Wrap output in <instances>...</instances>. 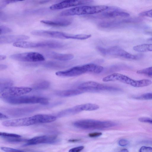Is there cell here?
<instances>
[{
    "label": "cell",
    "mask_w": 152,
    "mask_h": 152,
    "mask_svg": "<svg viewBox=\"0 0 152 152\" xmlns=\"http://www.w3.org/2000/svg\"><path fill=\"white\" fill-rule=\"evenodd\" d=\"M139 152H152V147L142 146L140 148Z\"/></svg>",
    "instance_id": "obj_33"
},
{
    "label": "cell",
    "mask_w": 152,
    "mask_h": 152,
    "mask_svg": "<svg viewBox=\"0 0 152 152\" xmlns=\"http://www.w3.org/2000/svg\"><path fill=\"white\" fill-rule=\"evenodd\" d=\"M70 18H60L53 20H42L40 22L44 24L53 26L64 27L70 25L72 23Z\"/></svg>",
    "instance_id": "obj_16"
},
{
    "label": "cell",
    "mask_w": 152,
    "mask_h": 152,
    "mask_svg": "<svg viewBox=\"0 0 152 152\" xmlns=\"http://www.w3.org/2000/svg\"><path fill=\"white\" fill-rule=\"evenodd\" d=\"M78 88L84 91H120V89L117 87L107 86L92 81L82 83L79 85Z\"/></svg>",
    "instance_id": "obj_8"
},
{
    "label": "cell",
    "mask_w": 152,
    "mask_h": 152,
    "mask_svg": "<svg viewBox=\"0 0 152 152\" xmlns=\"http://www.w3.org/2000/svg\"><path fill=\"white\" fill-rule=\"evenodd\" d=\"M139 15L140 16H146L152 18V9L140 13Z\"/></svg>",
    "instance_id": "obj_32"
},
{
    "label": "cell",
    "mask_w": 152,
    "mask_h": 152,
    "mask_svg": "<svg viewBox=\"0 0 152 152\" xmlns=\"http://www.w3.org/2000/svg\"><path fill=\"white\" fill-rule=\"evenodd\" d=\"M84 91L78 89H67L57 91L55 92V94L61 97H67L79 95L83 93Z\"/></svg>",
    "instance_id": "obj_19"
},
{
    "label": "cell",
    "mask_w": 152,
    "mask_h": 152,
    "mask_svg": "<svg viewBox=\"0 0 152 152\" xmlns=\"http://www.w3.org/2000/svg\"><path fill=\"white\" fill-rule=\"evenodd\" d=\"M49 120L48 115L37 114L28 117L4 121L2 124L7 127L29 126L38 124L48 123Z\"/></svg>",
    "instance_id": "obj_1"
},
{
    "label": "cell",
    "mask_w": 152,
    "mask_h": 152,
    "mask_svg": "<svg viewBox=\"0 0 152 152\" xmlns=\"http://www.w3.org/2000/svg\"><path fill=\"white\" fill-rule=\"evenodd\" d=\"M75 127L85 129H102L109 128L116 125V123L111 121H101L93 119H83L74 122Z\"/></svg>",
    "instance_id": "obj_3"
},
{
    "label": "cell",
    "mask_w": 152,
    "mask_h": 152,
    "mask_svg": "<svg viewBox=\"0 0 152 152\" xmlns=\"http://www.w3.org/2000/svg\"><path fill=\"white\" fill-rule=\"evenodd\" d=\"M12 31V29L7 26L4 25L0 26V33L1 35L10 33Z\"/></svg>",
    "instance_id": "obj_29"
},
{
    "label": "cell",
    "mask_w": 152,
    "mask_h": 152,
    "mask_svg": "<svg viewBox=\"0 0 152 152\" xmlns=\"http://www.w3.org/2000/svg\"><path fill=\"white\" fill-rule=\"evenodd\" d=\"M143 143L152 145V141L150 140H146Z\"/></svg>",
    "instance_id": "obj_42"
},
{
    "label": "cell",
    "mask_w": 152,
    "mask_h": 152,
    "mask_svg": "<svg viewBox=\"0 0 152 152\" xmlns=\"http://www.w3.org/2000/svg\"><path fill=\"white\" fill-rule=\"evenodd\" d=\"M0 136L3 138L7 137H20V135L13 133H10L4 132H0Z\"/></svg>",
    "instance_id": "obj_28"
},
{
    "label": "cell",
    "mask_w": 152,
    "mask_h": 152,
    "mask_svg": "<svg viewBox=\"0 0 152 152\" xmlns=\"http://www.w3.org/2000/svg\"><path fill=\"white\" fill-rule=\"evenodd\" d=\"M135 51L140 52L152 51V44H142L135 46L133 47Z\"/></svg>",
    "instance_id": "obj_22"
},
{
    "label": "cell",
    "mask_w": 152,
    "mask_h": 152,
    "mask_svg": "<svg viewBox=\"0 0 152 152\" xmlns=\"http://www.w3.org/2000/svg\"><path fill=\"white\" fill-rule=\"evenodd\" d=\"M102 134V133L100 132H94L89 133L88 136L91 137H95L100 136Z\"/></svg>",
    "instance_id": "obj_37"
},
{
    "label": "cell",
    "mask_w": 152,
    "mask_h": 152,
    "mask_svg": "<svg viewBox=\"0 0 152 152\" xmlns=\"http://www.w3.org/2000/svg\"><path fill=\"white\" fill-rule=\"evenodd\" d=\"M93 1L90 0H65L52 5L50 7L52 10H60L77 6L89 4Z\"/></svg>",
    "instance_id": "obj_12"
},
{
    "label": "cell",
    "mask_w": 152,
    "mask_h": 152,
    "mask_svg": "<svg viewBox=\"0 0 152 152\" xmlns=\"http://www.w3.org/2000/svg\"><path fill=\"white\" fill-rule=\"evenodd\" d=\"M138 120L142 122L148 123L152 124V119L147 117H141L138 119Z\"/></svg>",
    "instance_id": "obj_35"
},
{
    "label": "cell",
    "mask_w": 152,
    "mask_h": 152,
    "mask_svg": "<svg viewBox=\"0 0 152 152\" xmlns=\"http://www.w3.org/2000/svg\"><path fill=\"white\" fill-rule=\"evenodd\" d=\"M44 53L48 58L61 61H69L74 57V55L72 54L60 53L51 51H46Z\"/></svg>",
    "instance_id": "obj_17"
},
{
    "label": "cell",
    "mask_w": 152,
    "mask_h": 152,
    "mask_svg": "<svg viewBox=\"0 0 152 152\" xmlns=\"http://www.w3.org/2000/svg\"><path fill=\"white\" fill-rule=\"evenodd\" d=\"M1 149L4 152H25L22 150L6 147H1Z\"/></svg>",
    "instance_id": "obj_30"
},
{
    "label": "cell",
    "mask_w": 152,
    "mask_h": 152,
    "mask_svg": "<svg viewBox=\"0 0 152 152\" xmlns=\"http://www.w3.org/2000/svg\"><path fill=\"white\" fill-rule=\"evenodd\" d=\"M7 67V66L4 64H1L0 65V70H4Z\"/></svg>",
    "instance_id": "obj_39"
},
{
    "label": "cell",
    "mask_w": 152,
    "mask_h": 152,
    "mask_svg": "<svg viewBox=\"0 0 152 152\" xmlns=\"http://www.w3.org/2000/svg\"><path fill=\"white\" fill-rule=\"evenodd\" d=\"M49 82L47 81H42L37 83L33 86V88L35 90H43L47 89L50 86Z\"/></svg>",
    "instance_id": "obj_24"
},
{
    "label": "cell",
    "mask_w": 152,
    "mask_h": 152,
    "mask_svg": "<svg viewBox=\"0 0 152 152\" xmlns=\"http://www.w3.org/2000/svg\"><path fill=\"white\" fill-rule=\"evenodd\" d=\"M132 98L139 100H152V93H148L134 96Z\"/></svg>",
    "instance_id": "obj_26"
},
{
    "label": "cell",
    "mask_w": 152,
    "mask_h": 152,
    "mask_svg": "<svg viewBox=\"0 0 152 152\" xmlns=\"http://www.w3.org/2000/svg\"><path fill=\"white\" fill-rule=\"evenodd\" d=\"M119 152H129V151L126 149L124 148L121 149Z\"/></svg>",
    "instance_id": "obj_43"
},
{
    "label": "cell",
    "mask_w": 152,
    "mask_h": 152,
    "mask_svg": "<svg viewBox=\"0 0 152 152\" xmlns=\"http://www.w3.org/2000/svg\"><path fill=\"white\" fill-rule=\"evenodd\" d=\"M6 56L4 55H0V60H3L6 59Z\"/></svg>",
    "instance_id": "obj_41"
},
{
    "label": "cell",
    "mask_w": 152,
    "mask_h": 152,
    "mask_svg": "<svg viewBox=\"0 0 152 152\" xmlns=\"http://www.w3.org/2000/svg\"><path fill=\"white\" fill-rule=\"evenodd\" d=\"M83 146L74 147L70 149L68 152H80L84 148Z\"/></svg>",
    "instance_id": "obj_34"
},
{
    "label": "cell",
    "mask_w": 152,
    "mask_h": 152,
    "mask_svg": "<svg viewBox=\"0 0 152 152\" xmlns=\"http://www.w3.org/2000/svg\"><path fill=\"white\" fill-rule=\"evenodd\" d=\"M5 102L11 104H40L47 105L49 102L45 97L35 96H20L15 97H4L1 98Z\"/></svg>",
    "instance_id": "obj_4"
},
{
    "label": "cell",
    "mask_w": 152,
    "mask_h": 152,
    "mask_svg": "<svg viewBox=\"0 0 152 152\" xmlns=\"http://www.w3.org/2000/svg\"><path fill=\"white\" fill-rule=\"evenodd\" d=\"M68 64L66 62L53 61H47L35 64L37 65H39L45 67L52 69L62 68L66 66Z\"/></svg>",
    "instance_id": "obj_20"
},
{
    "label": "cell",
    "mask_w": 152,
    "mask_h": 152,
    "mask_svg": "<svg viewBox=\"0 0 152 152\" xmlns=\"http://www.w3.org/2000/svg\"><path fill=\"white\" fill-rule=\"evenodd\" d=\"M109 7L105 5L84 6L77 7L64 10L60 13L63 16L94 14L101 13L106 10Z\"/></svg>",
    "instance_id": "obj_2"
},
{
    "label": "cell",
    "mask_w": 152,
    "mask_h": 152,
    "mask_svg": "<svg viewBox=\"0 0 152 152\" xmlns=\"http://www.w3.org/2000/svg\"><path fill=\"white\" fill-rule=\"evenodd\" d=\"M80 105H76L72 108L66 109L57 113L56 117H61L70 115L77 114L82 111Z\"/></svg>",
    "instance_id": "obj_21"
},
{
    "label": "cell",
    "mask_w": 152,
    "mask_h": 152,
    "mask_svg": "<svg viewBox=\"0 0 152 152\" xmlns=\"http://www.w3.org/2000/svg\"><path fill=\"white\" fill-rule=\"evenodd\" d=\"M32 88L28 87L11 86L0 91V98L21 96L30 92Z\"/></svg>",
    "instance_id": "obj_10"
},
{
    "label": "cell",
    "mask_w": 152,
    "mask_h": 152,
    "mask_svg": "<svg viewBox=\"0 0 152 152\" xmlns=\"http://www.w3.org/2000/svg\"><path fill=\"white\" fill-rule=\"evenodd\" d=\"M92 65L91 63L88 64L80 66L73 67L64 71L56 72V75L63 77H73L81 75L87 72H92Z\"/></svg>",
    "instance_id": "obj_7"
},
{
    "label": "cell",
    "mask_w": 152,
    "mask_h": 152,
    "mask_svg": "<svg viewBox=\"0 0 152 152\" xmlns=\"http://www.w3.org/2000/svg\"><path fill=\"white\" fill-rule=\"evenodd\" d=\"M150 40H152V38Z\"/></svg>",
    "instance_id": "obj_45"
},
{
    "label": "cell",
    "mask_w": 152,
    "mask_h": 152,
    "mask_svg": "<svg viewBox=\"0 0 152 152\" xmlns=\"http://www.w3.org/2000/svg\"><path fill=\"white\" fill-rule=\"evenodd\" d=\"M20 1L17 0H3L1 1L0 2V8L1 9L4 7L6 5L15 2H16L18 1Z\"/></svg>",
    "instance_id": "obj_31"
},
{
    "label": "cell",
    "mask_w": 152,
    "mask_h": 152,
    "mask_svg": "<svg viewBox=\"0 0 152 152\" xmlns=\"http://www.w3.org/2000/svg\"><path fill=\"white\" fill-rule=\"evenodd\" d=\"M96 49L101 54L105 56L120 57L130 59L137 58V56L129 53L117 46L106 48L98 46Z\"/></svg>",
    "instance_id": "obj_6"
},
{
    "label": "cell",
    "mask_w": 152,
    "mask_h": 152,
    "mask_svg": "<svg viewBox=\"0 0 152 152\" xmlns=\"http://www.w3.org/2000/svg\"><path fill=\"white\" fill-rule=\"evenodd\" d=\"M31 34L34 35L47 37L66 39L67 33L55 31L37 30L32 31Z\"/></svg>",
    "instance_id": "obj_14"
},
{
    "label": "cell",
    "mask_w": 152,
    "mask_h": 152,
    "mask_svg": "<svg viewBox=\"0 0 152 152\" xmlns=\"http://www.w3.org/2000/svg\"><path fill=\"white\" fill-rule=\"evenodd\" d=\"M80 139H70L69 140V141L71 142H75L79 141L80 140Z\"/></svg>",
    "instance_id": "obj_40"
},
{
    "label": "cell",
    "mask_w": 152,
    "mask_h": 152,
    "mask_svg": "<svg viewBox=\"0 0 152 152\" xmlns=\"http://www.w3.org/2000/svg\"><path fill=\"white\" fill-rule=\"evenodd\" d=\"M56 137L53 135H41L35 137L27 140L23 146L37 145L41 144H51L56 142Z\"/></svg>",
    "instance_id": "obj_13"
},
{
    "label": "cell",
    "mask_w": 152,
    "mask_h": 152,
    "mask_svg": "<svg viewBox=\"0 0 152 152\" xmlns=\"http://www.w3.org/2000/svg\"><path fill=\"white\" fill-rule=\"evenodd\" d=\"M0 118L1 120L7 119L8 118V116L4 114L0 113Z\"/></svg>",
    "instance_id": "obj_38"
},
{
    "label": "cell",
    "mask_w": 152,
    "mask_h": 152,
    "mask_svg": "<svg viewBox=\"0 0 152 152\" xmlns=\"http://www.w3.org/2000/svg\"><path fill=\"white\" fill-rule=\"evenodd\" d=\"M129 143V142L128 140L124 139H121L118 142L119 145L121 146H127Z\"/></svg>",
    "instance_id": "obj_36"
},
{
    "label": "cell",
    "mask_w": 152,
    "mask_h": 152,
    "mask_svg": "<svg viewBox=\"0 0 152 152\" xmlns=\"http://www.w3.org/2000/svg\"><path fill=\"white\" fill-rule=\"evenodd\" d=\"M49 1L48 0H45V1H40V3L41 4H44L47 3L49 2Z\"/></svg>",
    "instance_id": "obj_44"
},
{
    "label": "cell",
    "mask_w": 152,
    "mask_h": 152,
    "mask_svg": "<svg viewBox=\"0 0 152 152\" xmlns=\"http://www.w3.org/2000/svg\"><path fill=\"white\" fill-rule=\"evenodd\" d=\"M29 37L24 35H1L0 43L1 44L15 43L16 42L24 41L28 39Z\"/></svg>",
    "instance_id": "obj_15"
},
{
    "label": "cell",
    "mask_w": 152,
    "mask_h": 152,
    "mask_svg": "<svg viewBox=\"0 0 152 152\" xmlns=\"http://www.w3.org/2000/svg\"><path fill=\"white\" fill-rule=\"evenodd\" d=\"M137 73L138 74L144 75L152 77V66L138 70Z\"/></svg>",
    "instance_id": "obj_27"
},
{
    "label": "cell",
    "mask_w": 152,
    "mask_h": 152,
    "mask_svg": "<svg viewBox=\"0 0 152 152\" xmlns=\"http://www.w3.org/2000/svg\"><path fill=\"white\" fill-rule=\"evenodd\" d=\"M13 84V82L11 80L7 78H0V91L5 88L12 86Z\"/></svg>",
    "instance_id": "obj_23"
},
{
    "label": "cell",
    "mask_w": 152,
    "mask_h": 152,
    "mask_svg": "<svg viewBox=\"0 0 152 152\" xmlns=\"http://www.w3.org/2000/svg\"><path fill=\"white\" fill-rule=\"evenodd\" d=\"M13 60L23 62H41L45 60L44 57L39 53L29 52L15 54L10 56Z\"/></svg>",
    "instance_id": "obj_9"
},
{
    "label": "cell",
    "mask_w": 152,
    "mask_h": 152,
    "mask_svg": "<svg viewBox=\"0 0 152 152\" xmlns=\"http://www.w3.org/2000/svg\"><path fill=\"white\" fill-rule=\"evenodd\" d=\"M38 108L36 107H28L16 109H5L6 112L11 115H22L27 113H30L36 110Z\"/></svg>",
    "instance_id": "obj_18"
},
{
    "label": "cell",
    "mask_w": 152,
    "mask_h": 152,
    "mask_svg": "<svg viewBox=\"0 0 152 152\" xmlns=\"http://www.w3.org/2000/svg\"><path fill=\"white\" fill-rule=\"evenodd\" d=\"M83 111H93L99 109V106L96 104L88 103L81 104Z\"/></svg>",
    "instance_id": "obj_25"
},
{
    "label": "cell",
    "mask_w": 152,
    "mask_h": 152,
    "mask_svg": "<svg viewBox=\"0 0 152 152\" xmlns=\"http://www.w3.org/2000/svg\"><path fill=\"white\" fill-rule=\"evenodd\" d=\"M15 47L23 48H60L64 47V43L55 40H47L39 42L22 41L14 43Z\"/></svg>",
    "instance_id": "obj_5"
},
{
    "label": "cell",
    "mask_w": 152,
    "mask_h": 152,
    "mask_svg": "<svg viewBox=\"0 0 152 152\" xmlns=\"http://www.w3.org/2000/svg\"><path fill=\"white\" fill-rule=\"evenodd\" d=\"M129 14L121 9L116 7H109L105 11L101 13L92 16L97 18H108L117 17H127Z\"/></svg>",
    "instance_id": "obj_11"
}]
</instances>
